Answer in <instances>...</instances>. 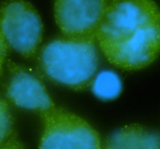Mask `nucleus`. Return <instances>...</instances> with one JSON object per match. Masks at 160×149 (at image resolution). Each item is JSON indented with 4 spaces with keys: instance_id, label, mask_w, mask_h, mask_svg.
<instances>
[{
    "instance_id": "obj_1",
    "label": "nucleus",
    "mask_w": 160,
    "mask_h": 149,
    "mask_svg": "<svg viewBox=\"0 0 160 149\" xmlns=\"http://www.w3.org/2000/svg\"><path fill=\"white\" fill-rule=\"evenodd\" d=\"M108 62L138 70L160 54V9L152 0H111L96 33Z\"/></svg>"
},
{
    "instance_id": "obj_2",
    "label": "nucleus",
    "mask_w": 160,
    "mask_h": 149,
    "mask_svg": "<svg viewBox=\"0 0 160 149\" xmlns=\"http://www.w3.org/2000/svg\"><path fill=\"white\" fill-rule=\"evenodd\" d=\"M38 64L57 85L81 91L91 86L100 64L96 38L57 36L42 47Z\"/></svg>"
},
{
    "instance_id": "obj_3",
    "label": "nucleus",
    "mask_w": 160,
    "mask_h": 149,
    "mask_svg": "<svg viewBox=\"0 0 160 149\" xmlns=\"http://www.w3.org/2000/svg\"><path fill=\"white\" fill-rule=\"evenodd\" d=\"M0 31L8 46L24 58L38 52L43 40V21L38 10L25 0L0 3Z\"/></svg>"
},
{
    "instance_id": "obj_4",
    "label": "nucleus",
    "mask_w": 160,
    "mask_h": 149,
    "mask_svg": "<svg viewBox=\"0 0 160 149\" xmlns=\"http://www.w3.org/2000/svg\"><path fill=\"white\" fill-rule=\"evenodd\" d=\"M41 116L44 127L38 149H103L99 133L77 114L55 107Z\"/></svg>"
},
{
    "instance_id": "obj_5",
    "label": "nucleus",
    "mask_w": 160,
    "mask_h": 149,
    "mask_svg": "<svg viewBox=\"0 0 160 149\" xmlns=\"http://www.w3.org/2000/svg\"><path fill=\"white\" fill-rule=\"evenodd\" d=\"M109 0H54L55 22L67 37H92L101 24Z\"/></svg>"
},
{
    "instance_id": "obj_6",
    "label": "nucleus",
    "mask_w": 160,
    "mask_h": 149,
    "mask_svg": "<svg viewBox=\"0 0 160 149\" xmlns=\"http://www.w3.org/2000/svg\"><path fill=\"white\" fill-rule=\"evenodd\" d=\"M6 97L16 107L43 114L55 109L44 83L30 69L8 62Z\"/></svg>"
},
{
    "instance_id": "obj_7",
    "label": "nucleus",
    "mask_w": 160,
    "mask_h": 149,
    "mask_svg": "<svg viewBox=\"0 0 160 149\" xmlns=\"http://www.w3.org/2000/svg\"><path fill=\"white\" fill-rule=\"evenodd\" d=\"M103 149H160V134L140 125H127L113 132Z\"/></svg>"
},
{
    "instance_id": "obj_8",
    "label": "nucleus",
    "mask_w": 160,
    "mask_h": 149,
    "mask_svg": "<svg viewBox=\"0 0 160 149\" xmlns=\"http://www.w3.org/2000/svg\"><path fill=\"white\" fill-rule=\"evenodd\" d=\"M92 93L102 101L115 100L123 89L122 79L113 70H102L94 76L91 82Z\"/></svg>"
},
{
    "instance_id": "obj_9",
    "label": "nucleus",
    "mask_w": 160,
    "mask_h": 149,
    "mask_svg": "<svg viewBox=\"0 0 160 149\" xmlns=\"http://www.w3.org/2000/svg\"><path fill=\"white\" fill-rule=\"evenodd\" d=\"M14 136L13 117L8 102L0 97V145Z\"/></svg>"
},
{
    "instance_id": "obj_10",
    "label": "nucleus",
    "mask_w": 160,
    "mask_h": 149,
    "mask_svg": "<svg viewBox=\"0 0 160 149\" xmlns=\"http://www.w3.org/2000/svg\"><path fill=\"white\" fill-rule=\"evenodd\" d=\"M8 52H9V46H8L2 33L0 31V76L2 75L3 66H5L6 60H7Z\"/></svg>"
},
{
    "instance_id": "obj_11",
    "label": "nucleus",
    "mask_w": 160,
    "mask_h": 149,
    "mask_svg": "<svg viewBox=\"0 0 160 149\" xmlns=\"http://www.w3.org/2000/svg\"><path fill=\"white\" fill-rule=\"evenodd\" d=\"M0 149H25V147L14 135L7 142L0 145Z\"/></svg>"
},
{
    "instance_id": "obj_12",
    "label": "nucleus",
    "mask_w": 160,
    "mask_h": 149,
    "mask_svg": "<svg viewBox=\"0 0 160 149\" xmlns=\"http://www.w3.org/2000/svg\"><path fill=\"white\" fill-rule=\"evenodd\" d=\"M110 1H111V0H109V2H110Z\"/></svg>"
}]
</instances>
